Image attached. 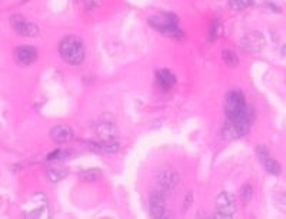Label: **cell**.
<instances>
[{"instance_id": "cell-14", "label": "cell", "mask_w": 286, "mask_h": 219, "mask_svg": "<svg viewBox=\"0 0 286 219\" xmlns=\"http://www.w3.org/2000/svg\"><path fill=\"white\" fill-rule=\"evenodd\" d=\"M50 138L56 143H66L73 138V131L68 125H56L50 129Z\"/></svg>"}, {"instance_id": "cell-22", "label": "cell", "mask_w": 286, "mask_h": 219, "mask_svg": "<svg viewBox=\"0 0 286 219\" xmlns=\"http://www.w3.org/2000/svg\"><path fill=\"white\" fill-rule=\"evenodd\" d=\"M219 29H220L219 20H217V19H215V20L212 22V24H210V29H209V39H210V42L216 39L217 33H219Z\"/></svg>"}, {"instance_id": "cell-10", "label": "cell", "mask_w": 286, "mask_h": 219, "mask_svg": "<svg viewBox=\"0 0 286 219\" xmlns=\"http://www.w3.org/2000/svg\"><path fill=\"white\" fill-rule=\"evenodd\" d=\"M179 180H180L179 173L172 171V169H168V171H163L159 175V179H157L155 188L162 191L165 195H169L170 192H173V189L179 185Z\"/></svg>"}, {"instance_id": "cell-12", "label": "cell", "mask_w": 286, "mask_h": 219, "mask_svg": "<svg viewBox=\"0 0 286 219\" xmlns=\"http://www.w3.org/2000/svg\"><path fill=\"white\" fill-rule=\"evenodd\" d=\"M256 153H258L261 162H262L263 166H265V171L268 173H271V175L278 176L279 173H280V165H279L273 158H271L269 150L266 148H263V146H259V148L256 149Z\"/></svg>"}, {"instance_id": "cell-17", "label": "cell", "mask_w": 286, "mask_h": 219, "mask_svg": "<svg viewBox=\"0 0 286 219\" xmlns=\"http://www.w3.org/2000/svg\"><path fill=\"white\" fill-rule=\"evenodd\" d=\"M94 150L96 152H101V153H116L119 150V145L116 142H103V143H96L94 145Z\"/></svg>"}, {"instance_id": "cell-20", "label": "cell", "mask_w": 286, "mask_h": 219, "mask_svg": "<svg viewBox=\"0 0 286 219\" xmlns=\"http://www.w3.org/2000/svg\"><path fill=\"white\" fill-rule=\"evenodd\" d=\"M255 3V0H229V6L235 10H242L249 6H252Z\"/></svg>"}, {"instance_id": "cell-19", "label": "cell", "mask_w": 286, "mask_h": 219, "mask_svg": "<svg viewBox=\"0 0 286 219\" xmlns=\"http://www.w3.org/2000/svg\"><path fill=\"white\" fill-rule=\"evenodd\" d=\"M101 176L102 172L99 169H87V171L79 173V178L82 180H98Z\"/></svg>"}, {"instance_id": "cell-13", "label": "cell", "mask_w": 286, "mask_h": 219, "mask_svg": "<svg viewBox=\"0 0 286 219\" xmlns=\"http://www.w3.org/2000/svg\"><path fill=\"white\" fill-rule=\"evenodd\" d=\"M156 85L162 90H170L176 85V76L169 69H161L156 72Z\"/></svg>"}, {"instance_id": "cell-2", "label": "cell", "mask_w": 286, "mask_h": 219, "mask_svg": "<svg viewBox=\"0 0 286 219\" xmlns=\"http://www.w3.org/2000/svg\"><path fill=\"white\" fill-rule=\"evenodd\" d=\"M253 122V112H247L246 115L235 119H226L222 128V138L225 141H233L245 136Z\"/></svg>"}, {"instance_id": "cell-6", "label": "cell", "mask_w": 286, "mask_h": 219, "mask_svg": "<svg viewBox=\"0 0 286 219\" xmlns=\"http://www.w3.org/2000/svg\"><path fill=\"white\" fill-rule=\"evenodd\" d=\"M236 212V202L232 194L229 192H222L216 198V213L213 218L217 219H229L233 218Z\"/></svg>"}, {"instance_id": "cell-3", "label": "cell", "mask_w": 286, "mask_h": 219, "mask_svg": "<svg viewBox=\"0 0 286 219\" xmlns=\"http://www.w3.org/2000/svg\"><path fill=\"white\" fill-rule=\"evenodd\" d=\"M23 216L29 219L49 218V202L45 194H31L23 205Z\"/></svg>"}, {"instance_id": "cell-24", "label": "cell", "mask_w": 286, "mask_h": 219, "mask_svg": "<svg viewBox=\"0 0 286 219\" xmlns=\"http://www.w3.org/2000/svg\"><path fill=\"white\" fill-rule=\"evenodd\" d=\"M192 205V194H189V195H186V199H185V206H183V211L187 209V206H190Z\"/></svg>"}, {"instance_id": "cell-15", "label": "cell", "mask_w": 286, "mask_h": 219, "mask_svg": "<svg viewBox=\"0 0 286 219\" xmlns=\"http://www.w3.org/2000/svg\"><path fill=\"white\" fill-rule=\"evenodd\" d=\"M96 133L101 139L106 142H112V139H115L117 135L116 128L112 122H99V125L96 126Z\"/></svg>"}, {"instance_id": "cell-16", "label": "cell", "mask_w": 286, "mask_h": 219, "mask_svg": "<svg viewBox=\"0 0 286 219\" xmlns=\"http://www.w3.org/2000/svg\"><path fill=\"white\" fill-rule=\"evenodd\" d=\"M68 175V171L66 169H62V168H54V166H50L46 169V178L50 182H59L66 178Z\"/></svg>"}, {"instance_id": "cell-25", "label": "cell", "mask_w": 286, "mask_h": 219, "mask_svg": "<svg viewBox=\"0 0 286 219\" xmlns=\"http://www.w3.org/2000/svg\"><path fill=\"white\" fill-rule=\"evenodd\" d=\"M279 199H280L282 204H286V194H282V195L279 196Z\"/></svg>"}, {"instance_id": "cell-8", "label": "cell", "mask_w": 286, "mask_h": 219, "mask_svg": "<svg viewBox=\"0 0 286 219\" xmlns=\"http://www.w3.org/2000/svg\"><path fill=\"white\" fill-rule=\"evenodd\" d=\"M10 24L13 27V30L22 36H26V38H33L39 33V27L38 24H35L33 22H29L26 20L23 16L20 15H15L12 16L10 19Z\"/></svg>"}, {"instance_id": "cell-11", "label": "cell", "mask_w": 286, "mask_h": 219, "mask_svg": "<svg viewBox=\"0 0 286 219\" xmlns=\"http://www.w3.org/2000/svg\"><path fill=\"white\" fill-rule=\"evenodd\" d=\"M38 59V50L36 47L30 45H22V46L16 47L15 50V60L20 66H29Z\"/></svg>"}, {"instance_id": "cell-4", "label": "cell", "mask_w": 286, "mask_h": 219, "mask_svg": "<svg viewBox=\"0 0 286 219\" xmlns=\"http://www.w3.org/2000/svg\"><path fill=\"white\" fill-rule=\"evenodd\" d=\"M149 24L169 38H176V39L182 38V30L178 24V17L175 15L163 13L159 16H152V17H149Z\"/></svg>"}, {"instance_id": "cell-1", "label": "cell", "mask_w": 286, "mask_h": 219, "mask_svg": "<svg viewBox=\"0 0 286 219\" xmlns=\"http://www.w3.org/2000/svg\"><path fill=\"white\" fill-rule=\"evenodd\" d=\"M59 55L63 62L70 66H79L85 60V46L83 42L76 36H66L59 45Z\"/></svg>"}, {"instance_id": "cell-18", "label": "cell", "mask_w": 286, "mask_h": 219, "mask_svg": "<svg viewBox=\"0 0 286 219\" xmlns=\"http://www.w3.org/2000/svg\"><path fill=\"white\" fill-rule=\"evenodd\" d=\"M222 59H224V62L226 63L229 68H235V66H238V63H239L238 56L235 55L232 50H224V53H222Z\"/></svg>"}, {"instance_id": "cell-5", "label": "cell", "mask_w": 286, "mask_h": 219, "mask_svg": "<svg viewBox=\"0 0 286 219\" xmlns=\"http://www.w3.org/2000/svg\"><path fill=\"white\" fill-rule=\"evenodd\" d=\"M250 108L246 105L245 96L240 90H231L225 98V115L226 119H235L246 115L250 112Z\"/></svg>"}, {"instance_id": "cell-9", "label": "cell", "mask_w": 286, "mask_h": 219, "mask_svg": "<svg viewBox=\"0 0 286 219\" xmlns=\"http://www.w3.org/2000/svg\"><path fill=\"white\" fill-rule=\"evenodd\" d=\"M265 46V36L261 32H250L240 40V47L247 53H259Z\"/></svg>"}, {"instance_id": "cell-23", "label": "cell", "mask_w": 286, "mask_h": 219, "mask_svg": "<svg viewBox=\"0 0 286 219\" xmlns=\"http://www.w3.org/2000/svg\"><path fill=\"white\" fill-rule=\"evenodd\" d=\"M63 155H65V152L63 150H54L53 153H50L49 155V161H56V159H63Z\"/></svg>"}, {"instance_id": "cell-21", "label": "cell", "mask_w": 286, "mask_h": 219, "mask_svg": "<svg viewBox=\"0 0 286 219\" xmlns=\"http://www.w3.org/2000/svg\"><path fill=\"white\" fill-rule=\"evenodd\" d=\"M252 196H253V189L250 185H243L242 189H240V199H242V202H250L252 201Z\"/></svg>"}, {"instance_id": "cell-7", "label": "cell", "mask_w": 286, "mask_h": 219, "mask_svg": "<svg viewBox=\"0 0 286 219\" xmlns=\"http://www.w3.org/2000/svg\"><path fill=\"white\" fill-rule=\"evenodd\" d=\"M166 196L162 191L153 189L149 196V212L150 215L156 219L169 218V215L166 213Z\"/></svg>"}]
</instances>
